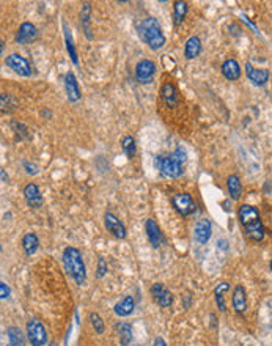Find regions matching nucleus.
<instances>
[{
	"mask_svg": "<svg viewBox=\"0 0 272 346\" xmlns=\"http://www.w3.org/2000/svg\"><path fill=\"white\" fill-rule=\"evenodd\" d=\"M187 161V153L183 146H178L170 156H156L154 166L167 178H178L183 173V166Z\"/></svg>",
	"mask_w": 272,
	"mask_h": 346,
	"instance_id": "obj_1",
	"label": "nucleus"
},
{
	"mask_svg": "<svg viewBox=\"0 0 272 346\" xmlns=\"http://www.w3.org/2000/svg\"><path fill=\"white\" fill-rule=\"evenodd\" d=\"M239 221H241L244 230H246V235L252 239V241H263L264 238V227L263 222L260 219V214L258 211L255 209L250 205H243L239 208Z\"/></svg>",
	"mask_w": 272,
	"mask_h": 346,
	"instance_id": "obj_2",
	"label": "nucleus"
},
{
	"mask_svg": "<svg viewBox=\"0 0 272 346\" xmlns=\"http://www.w3.org/2000/svg\"><path fill=\"white\" fill-rule=\"evenodd\" d=\"M137 34H139L140 40L143 43H147L148 47L153 49V51H159V49H162L165 44V37L162 34V28L159 25L157 19H154V18L143 19L137 25Z\"/></svg>",
	"mask_w": 272,
	"mask_h": 346,
	"instance_id": "obj_3",
	"label": "nucleus"
},
{
	"mask_svg": "<svg viewBox=\"0 0 272 346\" xmlns=\"http://www.w3.org/2000/svg\"><path fill=\"white\" fill-rule=\"evenodd\" d=\"M63 265L68 274L74 278V282L77 285H84L87 280V269H85V263L82 260V254L76 247H66L63 250Z\"/></svg>",
	"mask_w": 272,
	"mask_h": 346,
	"instance_id": "obj_4",
	"label": "nucleus"
},
{
	"mask_svg": "<svg viewBox=\"0 0 272 346\" xmlns=\"http://www.w3.org/2000/svg\"><path fill=\"white\" fill-rule=\"evenodd\" d=\"M27 337L31 346H46L47 343V332L43 323L37 318H31L27 323Z\"/></svg>",
	"mask_w": 272,
	"mask_h": 346,
	"instance_id": "obj_5",
	"label": "nucleus"
},
{
	"mask_svg": "<svg viewBox=\"0 0 272 346\" xmlns=\"http://www.w3.org/2000/svg\"><path fill=\"white\" fill-rule=\"evenodd\" d=\"M5 65L8 68H11L16 74L19 76H24V77H28L31 76V67L30 63L19 54H11L5 58Z\"/></svg>",
	"mask_w": 272,
	"mask_h": 346,
	"instance_id": "obj_6",
	"label": "nucleus"
},
{
	"mask_svg": "<svg viewBox=\"0 0 272 346\" xmlns=\"http://www.w3.org/2000/svg\"><path fill=\"white\" fill-rule=\"evenodd\" d=\"M156 74V65L151 60H140L135 67V77L140 84H151Z\"/></svg>",
	"mask_w": 272,
	"mask_h": 346,
	"instance_id": "obj_7",
	"label": "nucleus"
},
{
	"mask_svg": "<svg viewBox=\"0 0 272 346\" xmlns=\"http://www.w3.org/2000/svg\"><path fill=\"white\" fill-rule=\"evenodd\" d=\"M172 203H173V208L177 209L181 216H189V214H192L195 211V202L192 200V197L189 194H177L172 197Z\"/></svg>",
	"mask_w": 272,
	"mask_h": 346,
	"instance_id": "obj_8",
	"label": "nucleus"
},
{
	"mask_svg": "<svg viewBox=\"0 0 272 346\" xmlns=\"http://www.w3.org/2000/svg\"><path fill=\"white\" fill-rule=\"evenodd\" d=\"M104 225L107 228V232L112 233V235H114L115 238H118V239H124L126 235H127L126 233V227L112 212H106L104 214Z\"/></svg>",
	"mask_w": 272,
	"mask_h": 346,
	"instance_id": "obj_9",
	"label": "nucleus"
},
{
	"mask_svg": "<svg viewBox=\"0 0 272 346\" xmlns=\"http://www.w3.org/2000/svg\"><path fill=\"white\" fill-rule=\"evenodd\" d=\"M150 293H151L153 299L157 302L159 307L167 308V307H170L172 302H173V296H172V293H170L162 284H154V285L151 287Z\"/></svg>",
	"mask_w": 272,
	"mask_h": 346,
	"instance_id": "obj_10",
	"label": "nucleus"
},
{
	"mask_svg": "<svg viewBox=\"0 0 272 346\" xmlns=\"http://www.w3.org/2000/svg\"><path fill=\"white\" fill-rule=\"evenodd\" d=\"M38 37V30L31 22H22L18 34H16V41L19 44H28L31 41H35Z\"/></svg>",
	"mask_w": 272,
	"mask_h": 346,
	"instance_id": "obj_11",
	"label": "nucleus"
},
{
	"mask_svg": "<svg viewBox=\"0 0 272 346\" xmlns=\"http://www.w3.org/2000/svg\"><path fill=\"white\" fill-rule=\"evenodd\" d=\"M24 199H25L27 205L31 206V208H37L38 209V208L43 206V195H41L38 186L33 184V183H28L24 187Z\"/></svg>",
	"mask_w": 272,
	"mask_h": 346,
	"instance_id": "obj_12",
	"label": "nucleus"
},
{
	"mask_svg": "<svg viewBox=\"0 0 272 346\" xmlns=\"http://www.w3.org/2000/svg\"><path fill=\"white\" fill-rule=\"evenodd\" d=\"M211 232H213L211 221L201 219V221H198V224L195 225L194 238H195V241H197L198 244H206L208 241H210V238H211Z\"/></svg>",
	"mask_w": 272,
	"mask_h": 346,
	"instance_id": "obj_13",
	"label": "nucleus"
},
{
	"mask_svg": "<svg viewBox=\"0 0 272 346\" xmlns=\"http://www.w3.org/2000/svg\"><path fill=\"white\" fill-rule=\"evenodd\" d=\"M65 88H66V95H68V101L70 103H77L81 100V90H79V84L76 80V76L70 71L65 76Z\"/></svg>",
	"mask_w": 272,
	"mask_h": 346,
	"instance_id": "obj_14",
	"label": "nucleus"
},
{
	"mask_svg": "<svg viewBox=\"0 0 272 346\" xmlns=\"http://www.w3.org/2000/svg\"><path fill=\"white\" fill-rule=\"evenodd\" d=\"M145 232H147V236H148L151 245L157 249V247L161 245L162 241H164L162 233H161V228L157 227V224H156L153 219H148V221L145 222Z\"/></svg>",
	"mask_w": 272,
	"mask_h": 346,
	"instance_id": "obj_15",
	"label": "nucleus"
},
{
	"mask_svg": "<svg viewBox=\"0 0 272 346\" xmlns=\"http://www.w3.org/2000/svg\"><path fill=\"white\" fill-rule=\"evenodd\" d=\"M233 307H234V311L236 313H244L247 310V294H246V290L243 285H237L233 291Z\"/></svg>",
	"mask_w": 272,
	"mask_h": 346,
	"instance_id": "obj_16",
	"label": "nucleus"
},
{
	"mask_svg": "<svg viewBox=\"0 0 272 346\" xmlns=\"http://www.w3.org/2000/svg\"><path fill=\"white\" fill-rule=\"evenodd\" d=\"M135 308V301L132 296H124L121 301H118L114 307V311L118 317H129Z\"/></svg>",
	"mask_w": 272,
	"mask_h": 346,
	"instance_id": "obj_17",
	"label": "nucleus"
},
{
	"mask_svg": "<svg viewBox=\"0 0 272 346\" xmlns=\"http://www.w3.org/2000/svg\"><path fill=\"white\" fill-rule=\"evenodd\" d=\"M246 70H247L249 79L253 82L255 85H264L269 80V71L267 70H263V68L257 70V68H253L250 63H246Z\"/></svg>",
	"mask_w": 272,
	"mask_h": 346,
	"instance_id": "obj_18",
	"label": "nucleus"
},
{
	"mask_svg": "<svg viewBox=\"0 0 272 346\" xmlns=\"http://www.w3.org/2000/svg\"><path fill=\"white\" fill-rule=\"evenodd\" d=\"M161 95H162V100L165 101V104L168 107H177L178 106V91H177V88H175L173 84H170V82H165V84L162 85Z\"/></svg>",
	"mask_w": 272,
	"mask_h": 346,
	"instance_id": "obj_19",
	"label": "nucleus"
},
{
	"mask_svg": "<svg viewBox=\"0 0 272 346\" xmlns=\"http://www.w3.org/2000/svg\"><path fill=\"white\" fill-rule=\"evenodd\" d=\"M201 52V41L198 37H190L187 41H186V46H184V55L186 58L192 60V58H197Z\"/></svg>",
	"mask_w": 272,
	"mask_h": 346,
	"instance_id": "obj_20",
	"label": "nucleus"
},
{
	"mask_svg": "<svg viewBox=\"0 0 272 346\" xmlns=\"http://www.w3.org/2000/svg\"><path fill=\"white\" fill-rule=\"evenodd\" d=\"M222 74L225 76L228 80H237L241 77V68H239V63L233 58L227 60L222 65Z\"/></svg>",
	"mask_w": 272,
	"mask_h": 346,
	"instance_id": "obj_21",
	"label": "nucleus"
},
{
	"mask_svg": "<svg viewBox=\"0 0 272 346\" xmlns=\"http://www.w3.org/2000/svg\"><path fill=\"white\" fill-rule=\"evenodd\" d=\"M227 189H228V194L231 195L233 200H237L239 197H241L243 184H241V179L237 178V175H230L227 178Z\"/></svg>",
	"mask_w": 272,
	"mask_h": 346,
	"instance_id": "obj_22",
	"label": "nucleus"
},
{
	"mask_svg": "<svg viewBox=\"0 0 272 346\" xmlns=\"http://www.w3.org/2000/svg\"><path fill=\"white\" fill-rule=\"evenodd\" d=\"M38 245H40V241H38V236L35 233H27L22 238V249L28 257H31L38 250Z\"/></svg>",
	"mask_w": 272,
	"mask_h": 346,
	"instance_id": "obj_23",
	"label": "nucleus"
},
{
	"mask_svg": "<svg viewBox=\"0 0 272 346\" xmlns=\"http://www.w3.org/2000/svg\"><path fill=\"white\" fill-rule=\"evenodd\" d=\"M117 332H118V337H120V341H121L123 346H127L134 338L132 326L129 323H118L117 324Z\"/></svg>",
	"mask_w": 272,
	"mask_h": 346,
	"instance_id": "obj_24",
	"label": "nucleus"
},
{
	"mask_svg": "<svg viewBox=\"0 0 272 346\" xmlns=\"http://www.w3.org/2000/svg\"><path fill=\"white\" fill-rule=\"evenodd\" d=\"M90 16H91V7L90 4H84L82 5V11H81V22H82V28L85 32V37L88 40H93L91 30H90Z\"/></svg>",
	"mask_w": 272,
	"mask_h": 346,
	"instance_id": "obj_25",
	"label": "nucleus"
},
{
	"mask_svg": "<svg viewBox=\"0 0 272 346\" xmlns=\"http://www.w3.org/2000/svg\"><path fill=\"white\" fill-rule=\"evenodd\" d=\"M187 14V4L183 0H177L173 4V18H175V25H180Z\"/></svg>",
	"mask_w": 272,
	"mask_h": 346,
	"instance_id": "obj_26",
	"label": "nucleus"
},
{
	"mask_svg": "<svg viewBox=\"0 0 272 346\" xmlns=\"http://www.w3.org/2000/svg\"><path fill=\"white\" fill-rule=\"evenodd\" d=\"M7 334H8V338H10V341H11L13 346H24L25 344L24 334L21 332L19 327H8L7 329Z\"/></svg>",
	"mask_w": 272,
	"mask_h": 346,
	"instance_id": "obj_27",
	"label": "nucleus"
},
{
	"mask_svg": "<svg viewBox=\"0 0 272 346\" xmlns=\"http://www.w3.org/2000/svg\"><path fill=\"white\" fill-rule=\"evenodd\" d=\"M63 30H65V41H66V49H68V52H70V57L73 60L74 65L79 63L77 60V52H76V47H74V43H73V35H71V30L68 28L66 24H63Z\"/></svg>",
	"mask_w": 272,
	"mask_h": 346,
	"instance_id": "obj_28",
	"label": "nucleus"
},
{
	"mask_svg": "<svg viewBox=\"0 0 272 346\" xmlns=\"http://www.w3.org/2000/svg\"><path fill=\"white\" fill-rule=\"evenodd\" d=\"M121 146H123V151L126 153L127 158H134L135 156V140L131 137V136H126L121 142Z\"/></svg>",
	"mask_w": 272,
	"mask_h": 346,
	"instance_id": "obj_29",
	"label": "nucleus"
},
{
	"mask_svg": "<svg viewBox=\"0 0 272 346\" xmlns=\"http://www.w3.org/2000/svg\"><path fill=\"white\" fill-rule=\"evenodd\" d=\"M90 321H91V326L94 327L96 334H103L104 332V321L103 318L98 315V313H90Z\"/></svg>",
	"mask_w": 272,
	"mask_h": 346,
	"instance_id": "obj_30",
	"label": "nucleus"
},
{
	"mask_svg": "<svg viewBox=\"0 0 272 346\" xmlns=\"http://www.w3.org/2000/svg\"><path fill=\"white\" fill-rule=\"evenodd\" d=\"M107 274V263L103 257L98 258V271H96V277L98 278H103L104 275Z\"/></svg>",
	"mask_w": 272,
	"mask_h": 346,
	"instance_id": "obj_31",
	"label": "nucleus"
},
{
	"mask_svg": "<svg viewBox=\"0 0 272 346\" xmlns=\"http://www.w3.org/2000/svg\"><path fill=\"white\" fill-rule=\"evenodd\" d=\"M0 103H2V112L5 113V112H10L11 110V96L10 95H7V93H2V96H0Z\"/></svg>",
	"mask_w": 272,
	"mask_h": 346,
	"instance_id": "obj_32",
	"label": "nucleus"
},
{
	"mask_svg": "<svg viewBox=\"0 0 272 346\" xmlns=\"http://www.w3.org/2000/svg\"><path fill=\"white\" fill-rule=\"evenodd\" d=\"M24 169L28 175H37L38 173V167L35 164H30V162H24Z\"/></svg>",
	"mask_w": 272,
	"mask_h": 346,
	"instance_id": "obj_33",
	"label": "nucleus"
},
{
	"mask_svg": "<svg viewBox=\"0 0 272 346\" xmlns=\"http://www.w3.org/2000/svg\"><path fill=\"white\" fill-rule=\"evenodd\" d=\"M10 296V288L7 287L5 282H0V298L2 299H7Z\"/></svg>",
	"mask_w": 272,
	"mask_h": 346,
	"instance_id": "obj_34",
	"label": "nucleus"
},
{
	"mask_svg": "<svg viewBox=\"0 0 272 346\" xmlns=\"http://www.w3.org/2000/svg\"><path fill=\"white\" fill-rule=\"evenodd\" d=\"M227 290H230V285H228L227 282H222V284H219V285L216 287L214 294H223V293H225Z\"/></svg>",
	"mask_w": 272,
	"mask_h": 346,
	"instance_id": "obj_35",
	"label": "nucleus"
},
{
	"mask_svg": "<svg viewBox=\"0 0 272 346\" xmlns=\"http://www.w3.org/2000/svg\"><path fill=\"white\" fill-rule=\"evenodd\" d=\"M154 346H167V343L164 341V338H161V337H157V338L154 340Z\"/></svg>",
	"mask_w": 272,
	"mask_h": 346,
	"instance_id": "obj_36",
	"label": "nucleus"
},
{
	"mask_svg": "<svg viewBox=\"0 0 272 346\" xmlns=\"http://www.w3.org/2000/svg\"><path fill=\"white\" fill-rule=\"evenodd\" d=\"M8 178H7V175H5V172L2 170V181H4V183H5V181H7Z\"/></svg>",
	"mask_w": 272,
	"mask_h": 346,
	"instance_id": "obj_37",
	"label": "nucleus"
},
{
	"mask_svg": "<svg viewBox=\"0 0 272 346\" xmlns=\"http://www.w3.org/2000/svg\"><path fill=\"white\" fill-rule=\"evenodd\" d=\"M47 346H57L55 343H49V344H47Z\"/></svg>",
	"mask_w": 272,
	"mask_h": 346,
	"instance_id": "obj_38",
	"label": "nucleus"
},
{
	"mask_svg": "<svg viewBox=\"0 0 272 346\" xmlns=\"http://www.w3.org/2000/svg\"><path fill=\"white\" fill-rule=\"evenodd\" d=\"M270 271H272V260H270Z\"/></svg>",
	"mask_w": 272,
	"mask_h": 346,
	"instance_id": "obj_39",
	"label": "nucleus"
},
{
	"mask_svg": "<svg viewBox=\"0 0 272 346\" xmlns=\"http://www.w3.org/2000/svg\"><path fill=\"white\" fill-rule=\"evenodd\" d=\"M7 346H13V344H7Z\"/></svg>",
	"mask_w": 272,
	"mask_h": 346,
	"instance_id": "obj_40",
	"label": "nucleus"
}]
</instances>
